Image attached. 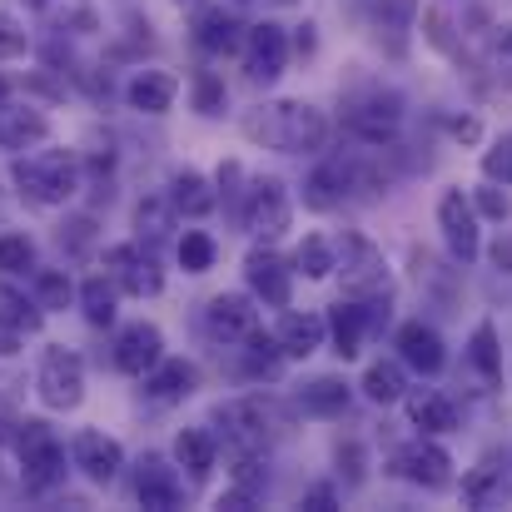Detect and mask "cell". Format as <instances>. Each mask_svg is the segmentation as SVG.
I'll return each instance as SVG.
<instances>
[{
    "label": "cell",
    "mask_w": 512,
    "mask_h": 512,
    "mask_svg": "<svg viewBox=\"0 0 512 512\" xmlns=\"http://www.w3.org/2000/svg\"><path fill=\"white\" fill-rule=\"evenodd\" d=\"M244 135L264 150L314 155L329 140V120H324V110H314L304 100H274V105H259L254 115H244Z\"/></svg>",
    "instance_id": "obj_1"
},
{
    "label": "cell",
    "mask_w": 512,
    "mask_h": 512,
    "mask_svg": "<svg viewBox=\"0 0 512 512\" xmlns=\"http://www.w3.org/2000/svg\"><path fill=\"white\" fill-rule=\"evenodd\" d=\"M15 189H20L30 204H40V209L65 204V199H75V189H80V165H75V155H65V150H45V155L15 160Z\"/></svg>",
    "instance_id": "obj_2"
},
{
    "label": "cell",
    "mask_w": 512,
    "mask_h": 512,
    "mask_svg": "<svg viewBox=\"0 0 512 512\" xmlns=\"http://www.w3.org/2000/svg\"><path fill=\"white\" fill-rule=\"evenodd\" d=\"M5 438H10L15 453H20V468H25V488H30V493H50V488L65 478V448L55 443V433H50L45 423H35V418L10 423Z\"/></svg>",
    "instance_id": "obj_3"
},
{
    "label": "cell",
    "mask_w": 512,
    "mask_h": 512,
    "mask_svg": "<svg viewBox=\"0 0 512 512\" xmlns=\"http://www.w3.org/2000/svg\"><path fill=\"white\" fill-rule=\"evenodd\" d=\"M403 125V100L393 90H358L343 100V130L373 150H383Z\"/></svg>",
    "instance_id": "obj_4"
},
{
    "label": "cell",
    "mask_w": 512,
    "mask_h": 512,
    "mask_svg": "<svg viewBox=\"0 0 512 512\" xmlns=\"http://www.w3.org/2000/svg\"><path fill=\"white\" fill-rule=\"evenodd\" d=\"M334 269L343 274V294L348 299H383V294H393L383 249L368 244L363 234H343L339 254H334Z\"/></svg>",
    "instance_id": "obj_5"
},
{
    "label": "cell",
    "mask_w": 512,
    "mask_h": 512,
    "mask_svg": "<svg viewBox=\"0 0 512 512\" xmlns=\"http://www.w3.org/2000/svg\"><path fill=\"white\" fill-rule=\"evenodd\" d=\"M214 423L224 428V443L234 453H264L274 438V413L264 408V398H229L214 408Z\"/></svg>",
    "instance_id": "obj_6"
},
{
    "label": "cell",
    "mask_w": 512,
    "mask_h": 512,
    "mask_svg": "<svg viewBox=\"0 0 512 512\" xmlns=\"http://www.w3.org/2000/svg\"><path fill=\"white\" fill-rule=\"evenodd\" d=\"M105 274L115 279V289H125V294H135V299H155V294L165 289V274H160L150 244H145V249H140V244H115V249H105Z\"/></svg>",
    "instance_id": "obj_7"
},
{
    "label": "cell",
    "mask_w": 512,
    "mask_h": 512,
    "mask_svg": "<svg viewBox=\"0 0 512 512\" xmlns=\"http://www.w3.org/2000/svg\"><path fill=\"white\" fill-rule=\"evenodd\" d=\"M45 408H75L85 398V363L70 348H45L40 358V378H35Z\"/></svg>",
    "instance_id": "obj_8"
},
{
    "label": "cell",
    "mask_w": 512,
    "mask_h": 512,
    "mask_svg": "<svg viewBox=\"0 0 512 512\" xmlns=\"http://www.w3.org/2000/svg\"><path fill=\"white\" fill-rule=\"evenodd\" d=\"M294 219V204H289V189L279 179H254L249 184V199H244V229L254 239H279Z\"/></svg>",
    "instance_id": "obj_9"
},
{
    "label": "cell",
    "mask_w": 512,
    "mask_h": 512,
    "mask_svg": "<svg viewBox=\"0 0 512 512\" xmlns=\"http://www.w3.org/2000/svg\"><path fill=\"white\" fill-rule=\"evenodd\" d=\"M438 229H443L448 254H453L458 264H473V259L483 254V239H478V209L463 199V189H448V194L438 199Z\"/></svg>",
    "instance_id": "obj_10"
},
{
    "label": "cell",
    "mask_w": 512,
    "mask_h": 512,
    "mask_svg": "<svg viewBox=\"0 0 512 512\" xmlns=\"http://www.w3.org/2000/svg\"><path fill=\"white\" fill-rule=\"evenodd\" d=\"M393 473L408 478V483H418V488H448L453 483V458L428 433V438H418V443H408V448L393 453Z\"/></svg>",
    "instance_id": "obj_11"
},
{
    "label": "cell",
    "mask_w": 512,
    "mask_h": 512,
    "mask_svg": "<svg viewBox=\"0 0 512 512\" xmlns=\"http://www.w3.org/2000/svg\"><path fill=\"white\" fill-rule=\"evenodd\" d=\"M204 329L219 343H244L259 329V309H254L249 294H214L204 304Z\"/></svg>",
    "instance_id": "obj_12"
},
{
    "label": "cell",
    "mask_w": 512,
    "mask_h": 512,
    "mask_svg": "<svg viewBox=\"0 0 512 512\" xmlns=\"http://www.w3.org/2000/svg\"><path fill=\"white\" fill-rule=\"evenodd\" d=\"M135 498H140V508H150V512L179 508L184 483H179V473H174L160 453H145V458L135 463Z\"/></svg>",
    "instance_id": "obj_13"
},
{
    "label": "cell",
    "mask_w": 512,
    "mask_h": 512,
    "mask_svg": "<svg viewBox=\"0 0 512 512\" xmlns=\"http://www.w3.org/2000/svg\"><path fill=\"white\" fill-rule=\"evenodd\" d=\"M70 458H75V468H80L90 483H115V478H120V468H125V448H120L115 438L95 433V428L75 433Z\"/></svg>",
    "instance_id": "obj_14"
},
{
    "label": "cell",
    "mask_w": 512,
    "mask_h": 512,
    "mask_svg": "<svg viewBox=\"0 0 512 512\" xmlns=\"http://www.w3.org/2000/svg\"><path fill=\"white\" fill-rule=\"evenodd\" d=\"M244 279L254 289V299H264L269 309H289V294H294V279H289V264L269 249H254L244 259Z\"/></svg>",
    "instance_id": "obj_15"
},
{
    "label": "cell",
    "mask_w": 512,
    "mask_h": 512,
    "mask_svg": "<svg viewBox=\"0 0 512 512\" xmlns=\"http://www.w3.org/2000/svg\"><path fill=\"white\" fill-rule=\"evenodd\" d=\"M284 65H289V35H284V25H274V20L254 25L249 30V75L259 85H269V80L284 75Z\"/></svg>",
    "instance_id": "obj_16"
},
{
    "label": "cell",
    "mask_w": 512,
    "mask_h": 512,
    "mask_svg": "<svg viewBox=\"0 0 512 512\" xmlns=\"http://www.w3.org/2000/svg\"><path fill=\"white\" fill-rule=\"evenodd\" d=\"M165 358V339H160V329L155 324H130L120 339H115V368L120 373H150L155 363Z\"/></svg>",
    "instance_id": "obj_17"
},
{
    "label": "cell",
    "mask_w": 512,
    "mask_h": 512,
    "mask_svg": "<svg viewBox=\"0 0 512 512\" xmlns=\"http://www.w3.org/2000/svg\"><path fill=\"white\" fill-rule=\"evenodd\" d=\"M45 135H50V120L40 110L0 100V145L5 150H35V145H45Z\"/></svg>",
    "instance_id": "obj_18"
},
{
    "label": "cell",
    "mask_w": 512,
    "mask_h": 512,
    "mask_svg": "<svg viewBox=\"0 0 512 512\" xmlns=\"http://www.w3.org/2000/svg\"><path fill=\"white\" fill-rule=\"evenodd\" d=\"M324 334H329V319L304 309V314H284V319H279L274 343L284 348V358H309L314 348H324Z\"/></svg>",
    "instance_id": "obj_19"
},
{
    "label": "cell",
    "mask_w": 512,
    "mask_h": 512,
    "mask_svg": "<svg viewBox=\"0 0 512 512\" xmlns=\"http://www.w3.org/2000/svg\"><path fill=\"white\" fill-rule=\"evenodd\" d=\"M145 378V393L155 398V403H179V398H189L194 393V383H199V373H194V363H184V358H160L150 373H140Z\"/></svg>",
    "instance_id": "obj_20"
},
{
    "label": "cell",
    "mask_w": 512,
    "mask_h": 512,
    "mask_svg": "<svg viewBox=\"0 0 512 512\" xmlns=\"http://www.w3.org/2000/svg\"><path fill=\"white\" fill-rule=\"evenodd\" d=\"M398 353H403V363L418 368V373H438L443 358H448V353H443V339H438V329H428L423 319L398 329Z\"/></svg>",
    "instance_id": "obj_21"
},
{
    "label": "cell",
    "mask_w": 512,
    "mask_h": 512,
    "mask_svg": "<svg viewBox=\"0 0 512 512\" xmlns=\"http://www.w3.org/2000/svg\"><path fill=\"white\" fill-rule=\"evenodd\" d=\"M170 204H174V214H184V219H204L219 204V194H214V184L199 170H179L170 184Z\"/></svg>",
    "instance_id": "obj_22"
},
{
    "label": "cell",
    "mask_w": 512,
    "mask_h": 512,
    "mask_svg": "<svg viewBox=\"0 0 512 512\" xmlns=\"http://www.w3.org/2000/svg\"><path fill=\"white\" fill-rule=\"evenodd\" d=\"M214 453H219V443H214V433H204V428H184V433L174 438V463H179L194 483H204V478L214 473Z\"/></svg>",
    "instance_id": "obj_23"
},
{
    "label": "cell",
    "mask_w": 512,
    "mask_h": 512,
    "mask_svg": "<svg viewBox=\"0 0 512 512\" xmlns=\"http://www.w3.org/2000/svg\"><path fill=\"white\" fill-rule=\"evenodd\" d=\"M174 95H179V80H174L170 70H140L130 80V105L145 110V115H165L174 105Z\"/></svg>",
    "instance_id": "obj_24"
},
{
    "label": "cell",
    "mask_w": 512,
    "mask_h": 512,
    "mask_svg": "<svg viewBox=\"0 0 512 512\" xmlns=\"http://www.w3.org/2000/svg\"><path fill=\"white\" fill-rule=\"evenodd\" d=\"M408 418H413V428H423V433H453V428H458V408H453L438 388H418V393L408 398Z\"/></svg>",
    "instance_id": "obj_25"
},
{
    "label": "cell",
    "mask_w": 512,
    "mask_h": 512,
    "mask_svg": "<svg viewBox=\"0 0 512 512\" xmlns=\"http://www.w3.org/2000/svg\"><path fill=\"white\" fill-rule=\"evenodd\" d=\"M135 234H140V244H150V249H160L174 234V204L165 194H145V199L135 204Z\"/></svg>",
    "instance_id": "obj_26"
},
{
    "label": "cell",
    "mask_w": 512,
    "mask_h": 512,
    "mask_svg": "<svg viewBox=\"0 0 512 512\" xmlns=\"http://www.w3.org/2000/svg\"><path fill=\"white\" fill-rule=\"evenodd\" d=\"M329 334H334V353H339V358H358L363 334H368V314H363L358 299L334 304V314H329Z\"/></svg>",
    "instance_id": "obj_27"
},
{
    "label": "cell",
    "mask_w": 512,
    "mask_h": 512,
    "mask_svg": "<svg viewBox=\"0 0 512 512\" xmlns=\"http://www.w3.org/2000/svg\"><path fill=\"white\" fill-rule=\"evenodd\" d=\"M343 194H348V179H343V160H329V165H319V170L309 174V184H304V204L309 209H339Z\"/></svg>",
    "instance_id": "obj_28"
},
{
    "label": "cell",
    "mask_w": 512,
    "mask_h": 512,
    "mask_svg": "<svg viewBox=\"0 0 512 512\" xmlns=\"http://www.w3.org/2000/svg\"><path fill=\"white\" fill-rule=\"evenodd\" d=\"M194 40H199L209 55H229V50L239 45V20L224 15L219 5H214V10H199V20H194Z\"/></svg>",
    "instance_id": "obj_29"
},
{
    "label": "cell",
    "mask_w": 512,
    "mask_h": 512,
    "mask_svg": "<svg viewBox=\"0 0 512 512\" xmlns=\"http://www.w3.org/2000/svg\"><path fill=\"white\" fill-rule=\"evenodd\" d=\"M463 498H468L473 508H498V503H508L512 498V488H508V478H503L498 463H483L478 473L463 478Z\"/></svg>",
    "instance_id": "obj_30"
},
{
    "label": "cell",
    "mask_w": 512,
    "mask_h": 512,
    "mask_svg": "<svg viewBox=\"0 0 512 512\" xmlns=\"http://www.w3.org/2000/svg\"><path fill=\"white\" fill-rule=\"evenodd\" d=\"M115 279L110 274H95V279H85L80 284V309H85V319L95 324V329H110L115 324Z\"/></svg>",
    "instance_id": "obj_31"
},
{
    "label": "cell",
    "mask_w": 512,
    "mask_h": 512,
    "mask_svg": "<svg viewBox=\"0 0 512 512\" xmlns=\"http://www.w3.org/2000/svg\"><path fill=\"white\" fill-rule=\"evenodd\" d=\"M413 20H418V0H373V25H378V35L393 40V50H403Z\"/></svg>",
    "instance_id": "obj_32"
},
{
    "label": "cell",
    "mask_w": 512,
    "mask_h": 512,
    "mask_svg": "<svg viewBox=\"0 0 512 512\" xmlns=\"http://www.w3.org/2000/svg\"><path fill=\"white\" fill-rule=\"evenodd\" d=\"M299 403H304V413L334 418V413L348 408V383H343V378H314V383L299 388Z\"/></svg>",
    "instance_id": "obj_33"
},
{
    "label": "cell",
    "mask_w": 512,
    "mask_h": 512,
    "mask_svg": "<svg viewBox=\"0 0 512 512\" xmlns=\"http://www.w3.org/2000/svg\"><path fill=\"white\" fill-rule=\"evenodd\" d=\"M25 10L50 15L55 30H95V10H90V0H25Z\"/></svg>",
    "instance_id": "obj_34"
},
{
    "label": "cell",
    "mask_w": 512,
    "mask_h": 512,
    "mask_svg": "<svg viewBox=\"0 0 512 512\" xmlns=\"http://www.w3.org/2000/svg\"><path fill=\"white\" fill-rule=\"evenodd\" d=\"M403 388H408V378H403V363H393V358H383V363H373V368L363 373V393H368L373 403H398Z\"/></svg>",
    "instance_id": "obj_35"
},
{
    "label": "cell",
    "mask_w": 512,
    "mask_h": 512,
    "mask_svg": "<svg viewBox=\"0 0 512 512\" xmlns=\"http://www.w3.org/2000/svg\"><path fill=\"white\" fill-rule=\"evenodd\" d=\"M244 343H249V348H244V373H249V378H279V368H284V348L269 339V334H259V329H254Z\"/></svg>",
    "instance_id": "obj_36"
},
{
    "label": "cell",
    "mask_w": 512,
    "mask_h": 512,
    "mask_svg": "<svg viewBox=\"0 0 512 512\" xmlns=\"http://www.w3.org/2000/svg\"><path fill=\"white\" fill-rule=\"evenodd\" d=\"M0 329H5V334H20V339L35 334V329H40V304H25L15 289L0 284Z\"/></svg>",
    "instance_id": "obj_37"
},
{
    "label": "cell",
    "mask_w": 512,
    "mask_h": 512,
    "mask_svg": "<svg viewBox=\"0 0 512 512\" xmlns=\"http://www.w3.org/2000/svg\"><path fill=\"white\" fill-rule=\"evenodd\" d=\"M468 358H473V368H478L488 383L503 378V348H498V329H493V324H478V329H473Z\"/></svg>",
    "instance_id": "obj_38"
},
{
    "label": "cell",
    "mask_w": 512,
    "mask_h": 512,
    "mask_svg": "<svg viewBox=\"0 0 512 512\" xmlns=\"http://www.w3.org/2000/svg\"><path fill=\"white\" fill-rule=\"evenodd\" d=\"M294 269H299L304 279H329V274H334V249H329L319 234H309V239L294 249Z\"/></svg>",
    "instance_id": "obj_39"
},
{
    "label": "cell",
    "mask_w": 512,
    "mask_h": 512,
    "mask_svg": "<svg viewBox=\"0 0 512 512\" xmlns=\"http://www.w3.org/2000/svg\"><path fill=\"white\" fill-rule=\"evenodd\" d=\"M25 269H35V244L25 234H0V274L20 279Z\"/></svg>",
    "instance_id": "obj_40"
},
{
    "label": "cell",
    "mask_w": 512,
    "mask_h": 512,
    "mask_svg": "<svg viewBox=\"0 0 512 512\" xmlns=\"http://www.w3.org/2000/svg\"><path fill=\"white\" fill-rule=\"evenodd\" d=\"M214 239L209 234H199V229H189L184 239H179V264H184V274H204V269H214Z\"/></svg>",
    "instance_id": "obj_41"
},
{
    "label": "cell",
    "mask_w": 512,
    "mask_h": 512,
    "mask_svg": "<svg viewBox=\"0 0 512 512\" xmlns=\"http://www.w3.org/2000/svg\"><path fill=\"white\" fill-rule=\"evenodd\" d=\"M70 299H75V284L65 279V269L35 274V304H40V309H65Z\"/></svg>",
    "instance_id": "obj_42"
},
{
    "label": "cell",
    "mask_w": 512,
    "mask_h": 512,
    "mask_svg": "<svg viewBox=\"0 0 512 512\" xmlns=\"http://www.w3.org/2000/svg\"><path fill=\"white\" fill-rule=\"evenodd\" d=\"M194 110L199 115H224V80L214 70H199L194 75Z\"/></svg>",
    "instance_id": "obj_43"
},
{
    "label": "cell",
    "mask_w": 512,
    "mask_h": 512,
    "mask_svg": "<svg viewBox=\"0 0 512 512\" xmlns=\"http://www.w3.org/2000/svg\"><path fill=\"white\" fill-rule=\"evenodd\" d=\"M488 70H493L503 85H512V25H498V30H493V40H488Z\"/></svg>",
    "instance_id": "obj_44"
},
{
    "label": "cell",
    "mask_w": 512,
    "mask_h": 512,
    "mask_svg": "<svg viewBox=\"0 0 512 512\" xmlns=\"http://www.w3.org/2000/svg\"><path fill=\"white\" fill-rule=\"evenodd\" d=\"M483 174H488L493 184H503V189L512 184V135H503V140L483 155Z\"/></svg>",
    "instance_id": "obj_45"
},
{
    "label": "cell",
    "mask_w": 512,
    "mask_h": 512,
    "mask_svg": "<svg viewBox=\"0 0 512 512\" xmlns=\"http://www.w3.org/2000/svg\"><path fill=\"white\" fill-rule=\"evenodd\" d=\"M334 458H339V473L348 483H363L368 478V458H363V443L358 438H343L339 448H334Z\"/></svg>",
    "instance_id": "obj_46"
},
{
    "label": "cell",
    "mask_w": 512,
    "mask_h": 512,
    "mask_svg": "<svg viewBox=\"0 0 512 512\" xmlns=\"http://www.w3.org/2000/svg\"><path fill=\"white\" fill-rule=\"evenodd\" d=\"M473 209H478L483 219H498V224H503V219H508V214H512V199H508V189L488 179V189H478V199H473Z\"/></svg>",
    "instance_id": "obj_47"
},
{
    "label": "cell",
    "mask_w": 512,
    "mask_h": 512,
    "mask_svg": "<svg viewBox=\"0 0 512 512\" xmlns=\"http://www.w3.org/2000/svg\"><path fill=\"white\" fill-rule=\"evenodd\" d=\"M25 50H30L25 25H20V20H10V15H0V60H15V55H25Z\"/></svg>",
    "instance_id": "obj_48"
},
{
    "label": "cell",
    "mask_w": 512,
    "mask_h": 512,
    "mask_svg": "<svg viewBox=\"0 0 512 512\" xmlns=\"http://www.w3.org/2000/svg\"><path fill=\"white\" fill-rule=\"evenodd\" d=\"M90 229H95L90 219H75V224H70V234H60V249H70V254H80V249L90 244Z\"/></svg>",
    "instance_id": "obj_49"
},
{
    "label": "cell",
    "mask_w": 512,
    "mask_h": 512,
    "mask_svg": "<svg viewBox=\"0 0 512 512\" xmlns=\"http://www.w3.org/2000/svg\"><path fill=\"white\" fill-rule=\"evenodd\" d=\"M488 254H493V269H503V274H512V234H498Z\"/></svg>",
    "instance_id": "obj_50"
},
{
    "label": "cell",
    "mask_w": 512,
    "mask_h": 512,
    "mask_svg": "<svg viewBox=\"0 0 512 512\" xmlns=\"http://www.w3.org/2000/svg\"><path fill=\"white\" fill-rule=\"evenodd\" d=\"M304 508L309 512H334V488H309V493H304Z\"/></svg>",
    "instance_id": "obj_51"
},
{
    "label": "cell",
    "mask_w": 512,
    "mask_h": 512,
    "mask_svg": "<svg viewBox=\"0 0 512 512\" xmlns=\"http://www.w3.org/2000/svg\"><path fill=\"white\" fill-rule=\"evenodd\" d=\"M294 50H299V55H309V50H314V25H299V35H294Z\"/></svg>",
    "instance_id": "obj_52"
},
{
    "label": "cell",
    "mask_w": 512,
    "mask_h": 512,
    "mask_svg": "<svg viewBox=\"0 0 512 512\" xmlns=\"http://www.w3.org/2000/svg\"><path fill=\"white\" fill-rule=\"evenodd\" d=\"M453 135H458V140H478L483 130H478V120H453Z\"/></svg>",
    "instance_id": "obj_53"
},
{
    "label": "cell",
    "mask_w": 512,
    "mask_h": 512,
    "mask_svg": "<svg viewBox=\"0 0 512 512\" xmlns=\"http://www.w3.org/2000/svg\"><path fill=\"white\" fill-rule=\"evenodd\" d=\"M5 90H10V85H5V80H0V100H5Z\"/></svg>",
    "instance_id": "obj_54"
},
{
    "label": "cell",
    "mask_w": 512,
    "mask_h": 512,
    "mask_svg": "<svg viewBox=\"0 0 512 512\" xmlns=\"http://www.w3.org/2000/svg\"><path fill=\"white\" fill-rule=\"evenodd\" d=\"M174 5H199V0H174Z\"/></svg>",
    "instance_id": "obj_55"
}]
</instances>
